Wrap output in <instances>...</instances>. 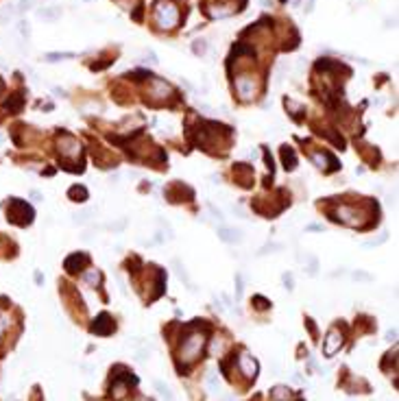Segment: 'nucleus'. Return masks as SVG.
<instances>
[{
  "label": "nucleus",
  "mask_w": 399,
  "mask_h": 401,
  "mask_svg": "<svg viewBox=\"0 0 399 401\" xmlns=\"http://www.w3.org/2000/svg\"><path fill=\"white\" fill-rule=\"evenodd\" d=\"M205 349V334L203 332H188L181 340V349H179V358L190 364L196 358L201 356V351Z\"/></svg>",
  "instance_id": "f257e3e1"
},
{
  "label": "nucleus",
  "mask_w": 399,
  "mask_h": 401,
  "mask_svg": "<svg viewBox=\"0 0 399 401\" xmlns=\"http://www.w3.org/2000/svg\"><path fill=\"white\" fill-rule=\"evenodd\" d=\"M33 216H35V212H33V207L26 200L22 199H11L7 205V221L13 222V225L18 227H26L33 222Z\"/></svg>",
  "instance_id": "f03ea898"
},
{
  "label": "nucleus",
  "mask_w": 399,
  "mask_h": 401,
  "mask_svg": "<svg viewBox=\"0 0 399 401\" xmlns=\"http://www.w3.org/2000/svg\"><path fill=\"white\" fill-rule=\"evenodd\" d=\"M155 22H157L159 29H166V31L175 29V26L179 24V9L172 2L162 0V2H157V7H155Z\"/></svg>",
  "instance_id": "7ed1b4c3"
},
{
  "label": "nucleus",
  "mask_w": 399,
  "mask_h": 401,
  "mask_svg": "<svg viewBox=\"0 0 399 401\" xmlns=\"http://www.w3.org/2000/svg\"><path fill=\"white\" fill-rule=\"evenodd\" d=\"M342 334L338 332V329H330L325 336V340H323V356L325 358H334L338 351H340V347H342Z\"/></svg>",
  "instance_id": "20e7f679"
},
{
  "label": "nucleus",
  "mask_w": 399,
  "mask_h": 401,
  "mask_svg": "<svg viewBox=\"0 0 399 401\" xmlns=\"http://www.w3.org/2000/svg\"><path fill=\"white\" fill-rule=\"evenodd\" d=\"M114 329H116L114 319H111V316L107 314V312H103V314H98L96 319H94L90 332H92V334H96V336H109V334H114Z\"/></svg>",
  "instance_id": "39448f33"
},
{
  "label": "nucleus",
  "mask_w": 399,
  "mask_h": 401,
  "mask_svg": "<svg viewBox=\"0 0 399 401\" xmlns=\"http://www.w3.org/2000/svg\"><path fill=\"white\" fill-rule=\"evenodd\" d=\"M334 221L342 222V225H349V227H356L360 222V212L356 207H349V205H340V207L334 212Z\"/></svg>",
  "instance_id": "423d86ee"
},
{
  "label": "nucleus",
  "mask_w": 399,
  "mask_h": 401,
  "mask_svg": "<svg viewBox=\"0 0 399 401\" xmlns=\"http://www.w3.org/2000/svg\"><path fill=\"white\" fill-rule=\"evenodd\" d=\"M59 153H62L63 157H79L81 146H79V142L72 138V135L62 133L59 135Z\"/></svg>",
  "instance_id": "0eeeda50"
},
{
  "label": "nucleus",
  "mask_w": 399,
  "mask_h": 401,
  "mask_svg": "<svg viewBox=\"0 0 399 401\" xmlns=\"http://www.w3.org/2000/svg\"><path fill=\"white\" fill-rule=\"evenodd\" d=\"M236 90H238V96H240L242 100L253 99V94H255V81H253L249 74H242V77L236 79Z\"/></svg>",
  "instance_id": "6e6552de"
},
{
  "label": "nucleus",
  "mask_w": 399,
  "mask_h": 401,
  "mask_svg": "<svg viewBox=\"0 0 399 401\" xmlns=\"http://www.w3.org/2000/svg\"><path fill=\"white\" fill-rule=\"evenodd\" d=\"M87 255L83 253V251H79V253H72V255H68L65 258V262H63V268L68 270V273H79V270H83L87 266Z\"/></svg>",
  "instance_id": "1a4fd4ad"
},
{
  "label": "nucleus",
  "mask_w": 399,
  "mask_h": 401,
  "mask_svg": "<svg viewBox=\"0 0 399 401\" xmlns=\"http://www.w3.org/2000/svg\"><path fill=\"white\" fill-rule=\"evenodd\" d=\"M238 364H240V368H242V375H245V377H253V380H255L257 371H260L255 358L249 356V353H242L240 360H238Z\"/></svg>",
  "instance_id": "9d476101"
},
{
  "label": "nucleus",
  "mask_w": 399,
  "mask_h": 401,
  "mask_svg": "<svg viewBox=\"0 0 399 401\" xmlns=\"http://www.w3.org/2000/svg\"><path fill=\"white\" fill-rule=\"evenodd\" d=\"M312 161L318 168H327V170H338V160L330 153H312Z\"/></svg>",
  "instance_id": "9b49d317"
},
{
  "label": "nucleus",
  "mask_w": 399,
  "mask_h": 401,
  "mask_svg": "<svg viewBox=\"0 0 399 401\" xmlns=\"http://www.w3.org/2000/svg\"><path fill=\"white\" fill-rule=\"evenodd\" d=\"M281 161H284L286 170H294L297 168V153L293 146H281Z\"/></svg>",
  "instance_id": "f8f14e48"
},
{
  "label": "nucleus",
  "mask_w": 399,
  "mask_h": 401,
  "mask_svg": "<svg viewBox=\"0 0 399 401\" xmlns=\"http://www.w3.org/2000/svg\"><path fill=\"white\" fill-rule=\"evenodd\" d=\"M218 238L227 244H233V242H240L242 240V234L238 229H231V227H220L218 229Z\"/></svg>",
  "instance_id": "ddd939ff"
},
{
  "label": "nucleus",
  "mask_w": 399,
  "mask_h": 401,
  "mask_svg": "<svg viewBox=\"0 0 399 401\" xmlns=\"http://www.w3.org/2000/svg\"><path fill=\"white\" fill-rule=\"evenodd\" d=\"M37 18L40 20H46V22H55L62 18V7H46V9H40L37 11Z\"/></svg>",
  "instance_id": "4468645a"
},
{
  "label": "nucleus",
  "mask_w": 399,
  "mask_h": 401,
  "mask_svg": "<svg viewBox=\"0 0 399 401\" xmlns=\"http://www.w3.org/2000/svg\"><path fill=\"white\" fill-rule=\"evenodd\" d=\"M126 393H129V386H126V381H123V380L118 377V380L111 384V399H114V401H120V399L126 397Z\"/></svg>",
  "instance_id": "2eb2a0df"
},
{
  "label": "nucleus",
  "mask_w": 399,
  "mask_h": 401,
  "mask_svg": "<svg viewBox=\"0 0 399 401\" xmlns=\"http://www.w3.org/2000/svg\"><path fill=\"white\" fill-rule=\"evenodd\" d=\"M22 107H24V99H22L20 94L9 96V100L4 102V109H7V111H11V114H20V111H22Z\"/></svg>",
  "instance_id": "dca6fc26"
},
{
  "label": "nucleus",
  "mask_w": 399,
  "mask_h": 401,
  "mask_svg": "<svg viewBox=\"0 0 399 401\" xmlns=\"http://www.w3.org/2000/svg\"><path fill=\"white\" fill-rule=\"evenodd\" d=\"M68 197H70V200H77V203H83V200H87V190L83 188V185H72V188L68 190Z\"/></svg>",
  "instance_id": "f3484780"
},
{
  "label": "nucleus",
  "mask_w": 399,
  "mask_h": 401,
  "mask_svg": "<svg viewBox=\"0 0 399 401\" xmlns=\"http://www.w3.org/2000/svg\"><path fill=\"white\" fill-rule=\"evenodd\" d=\"M271 399L273 401H288L290 399V388L288 386H275L271 390Z\"/></svg>",
  "instance_id": "a211bd4d"
},
{
  "label": "nucleus",
  "mask_w": 399,
  "mask_h": 401,
  "mask_svg": "<svg viewBox=\"0 0 399 401\" xmlns=\"http://www.w3.org/2000/svg\"><path fill=\"white\" fill-rule=\"evenodd\" d=\"M90 216H94V209L77 212V214H72V222L74 225H87V222H90Z\"/></svg>",
  "instance_id": "6ab92c4d"
},
{
  "label": "nucleus",
  "mask_w": 399,
  "mask_h": 401,
  "mask_svg": "<svg viewBox=\"0 0 399 401\" xmlns=\"http://www.w3.org/2000/svg\"><path fill=\"white\" fill-rule=\"evenodd\" d=\"M153 96H166V94H170V85L168 83H164V81H159V79H153Z\"/></svg>",
  "instance_id": "aec40b11"
},
{
  "label": "nucleus",
  "mask_w": 399,
  "mask_h": 401,
  "mask_svg": "<svg viewBox=\"0 0 399 401\" xmlns=\"http://www.w3.org/2000/svg\"><path fill=\"white\" fill-rule=\"evenodd\" d=\"M233 13V7H229V4H220V7H212V11H210V16L212 18H227Z\"/></svg>",
  "instance_id": "412c9836"
},
{
  "label": "nucleus",
  "mask_w": 399,
  "mask_h": 401,
  "mask_svg": "<svg viewBox=\"0 0 399 401\" xmlns=\"http://www.w3.org/2000/svg\"><path fill=\"white\" fill-rule=\"evenodd\" d=\"M83 281L96 288L98 283H101V273H98V270H87V273H83Z\"/></svg>",
  "instance_id": "4be33fe9"
},
{
  "label": "nucleus",
  "mask_w": 399,
  "mask_h": 401,
  "mask_svg": "<svg viewBox=\"0 0 399 401\" xmlns=\"http://www.w3.org/2000/svg\"><path fill=\"white\" fill-rule=\"evenodd\" d=\"M192 53H194L196 57H203V55L208 53V41L205 40H194L192 41Z\"/></svg>",
  "instance_id": "5701e85b"
},
{
  "label": "nucleus",
  "mask_w": 399,
  "mask_h": 401,
  "mask_svg": "<svg viewBox=\"0 0 399 401\" xmlns=\"http://www.w3.org/2000/svg\"><path fill=\"white\" fill-rule=\"evenodd\" d=\"M11 16H16V4H4L0 11V22H7Z\"/></svg>",
  "instance_id": "b1692460"
},
{
  "label": "nucleus",
  "mask_w": 399,
  "mask_h": 401,
  "mask_svg": "<svg viewBox=\"0 0 399 401\" xmlns=\"http://www.w3.org/2000/svg\"><path fill=\"white\" fill-rule=\"evenodd\" d=\"M33 4H35V0H20V2L16 4V13L22 16V13H26L29 9H33Z\"/></svg>",
  "instance_id": "393cba45"
},
{
  "label": "nucleus",
  "mask_w": 399,
  "mask_h": 401,
  "mask_svg": "<svg viewBox=\"0 0 399 401\" xmlns=\"http://www.w3.org/2000/svg\"><path fill=\"white\" fill-rule=\"evenodd\" d=\"M74 53H48L46 55V61H59V59H72Z\"/></svg>",
  "instance_id": "a878e982"
},
{
  "label": "nucleus",
  "mask_w": 399,
  "mask_h": 401,
  "mask_svg": "<svg viewBox=\"0 0 399 401\" xmlns=\"http://www.w3.org/2000/svg\"><path fill=\"white\" fill-rule=\"evenodd\" d=\"M18 33H20L22 40H26V37L31 35V24H29V22H24V20L18 22Z\"/></svg>",
  "instance_id": "bb28decb"
},
{
  "label": "nucleus",
  "mask_w": 399,
  "mask_h": 401,
  "mask_svg": "<svg viewBox=\"0 0 399 401\" xmlns=\"http://www.w3.org/2000/svg\"><path fill=\"white\" fill-rule=\"evenodd\" d=\"M155 388H157L159 393H162V397L166 399V401H175V399H172V393H170V390L166 388V386L162 384V381H155Z\"/></svg>",
  "instance_id": "cd10ccee"
},
{
  "label": "nucleus",
  "mask_w": 399,
  "mask_h": 401,
  "mask_svg": "<svg viewBox=\"0 0 399 401\" xmlns=\"http://www.w3.org/2000/svg\"><path fill=\"white\" fill-rule=\"evenodd\" d=\"M253 303H255L257 310H266V307H271V301H269V299H264V297H260V295L253 297Z\"/></svg>",
  "instance_id": "c85d7f7f"
},
{
  "label": "nucleus",
  "mask_w": 399,
  "mask_h": 401,
  "mask_svg": "<svg viewBox=\"0 0 399 401\" xmlns=\"http://www.w3.org/2000/svg\"><path fill=\"white\" fill-rule=\"evenodd\" d=\"M208 388H210V390H216V388H218V384H216V373H214V371L208 373Z\"/></svg>",
  "instance_id": "c756f323"
},
{
  "label": "nucleus",
  "mask_w": 399,
  "mask_h": 401,
  "mask_svg": "<svg viewBox=\"0 0 399 401\" xmlns=\"http://www.w3.org/2000/svg\"><path fill=\"white\" fill-rule=\"evenodd\" d=\"M386 240H388V234H386V231H384V234L379 236L378 240H371V242H367V244H364V246H378V244H382V242H386Z\"/></svg>",
  "instance_id": "7c9ffc66"
},
{
  "label": "nucleus",
  "mask_w": 399,
  "mask_h": 401,
  "mask_svg": "<svg viewBox=\"0 0 399 401\" xmlns=\"http://www.w3.org/2000/svg\"><path fill=\"white\" fill-rule=\"evenodd\" d=\"M208 209H210V212H212V214H214V216H216V218H218V221H223V212H220V209H216V207H214V205H212V203H210V205H208Z\"/></svg>",
  "instance_id": "2f4dec72"
},
{
  "label": "nucleus",
  "mask_w": 399,
  "mask_h": 401,
  "mask_svg": "<svg viewBox=\"0 0 399 401\" xmlns=\"http://www.w3.org/2000/svg\"><path fill=\"white\" fill-rule=\"evenodd\" d=\"M284 283H286V288H288V290H293V275L286 273L284 275Z\"/></svg>",
  "instance_id": "473e14b6"
},
{
  "label": "nucleus",
  "mask_w": 399,
  "mask_h": 401,
  "mask_svg": "<svg viewBox=\"0 0 399 401\" xmlns=\"http://www.w3.org/2000/svg\"><path fill=\"white\" fill-rule=\"evenodd\" d=\"M240 295H242V279L238 277L236 279V297H240Z\"/></svg>",
  "instance_id": "72a5a7b5"
},
{
  "label": "nucleus",
  "mask_w": 399,
  "mask_h": 401,
  "mask_svg": "<svg viewBox=\"0 0 399 401\" xmlns=\"http://www.w3.org/2000/svg\"><path fill=\"white\" fill-rule=\"evenodd\" d=\"M354 279H364V281H369V275L367 273H354Z\"/></svg>",
  "instance_id": "f704fd0d"
},
{
  "label": "nucleus",
  "mask_w": 399,
  "mask_h": 401,
  "mask_svg": "<svg viewBox=\"0 0 399 401\" xmlns=\"http://www.w3.org/2000/svg\"><path fill=\"white\" fill-rule=\"evenodd\" d=\"M133 20H142V7H138V9H135V11H133Z\"/></svg>",
  "instance_id": "c9c22d12"
},
{
  "label": "nucleus",
  "mask_w": 399,
  "mask_h": 401,
  "mask_svg": "<svg viewBox=\"0 0 399 401\" xmlns=\"http://www.w3.org/2000/svg\"><path fill=\"white\" fill-rule=\"evenodd\" d=\"M220 401H233V395H225V397L220 399Z\"/></svg>",
  "instance_id": "e433bc0d"
},
{
  "label": "nucleus",
  "mask_w": 399,
  "mask_h": 401,
  "mask_svg": "<svg viewBox=\"0 0 399 401\" xmlns=\"http://www.w3.org/2000/svg\"><path fill=\"white\" fill-rule=\"evenodd\" d=\"M0 334H2V325H0Z\"/></svg>",
  "instance_id": "4c0bfd02"
},
{
  "label": "nucleus",
  "mask_w": 399,
  "mask_h": 401,
  "mask_svg": "<svg viewBox=\"0 0 399 401\" xmlns=\"http://www.w3.org/2000/svg\"><path fill=\"white\" fill-rule=\"evenodd\" d=\"M87 2H90V0H87Z\"/></svg>",
  "instance_id": "58836bf2"
},
{
  "label": "nucleus",
  "mask_w": 399,
  "mask_h": 401,
  "mask_svg": "<svg viewBox=\"0 0 399 401\" xmlns=\"http://www.w3.org/2000/svg\"><path fill=\"white\" fill-rule=\"evenodd\" d=\"M0 87H2V85H0Z\"/></svg>",
  "instance_id": "ea45409f"
}]
</instances>
